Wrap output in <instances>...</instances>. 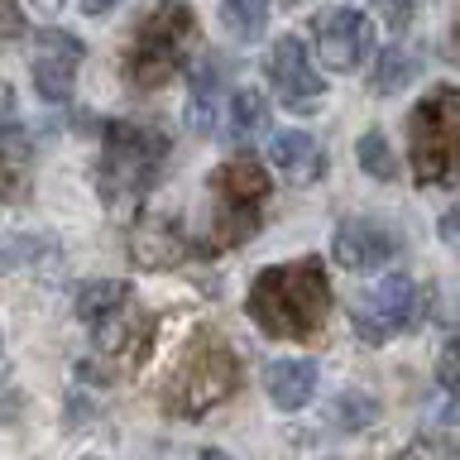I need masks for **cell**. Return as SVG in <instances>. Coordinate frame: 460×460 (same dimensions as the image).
Instances as JSON below:
<instances>
[{
  "instance_id": "obj_1",
  "label": "cell",
  "mask_w": 460,
  "mask_h": 460,
  "mask_svg": "<svg viewBox=\"0 0 460 460\" xmlns=\"http://www.w3.org/2000/svg\"><path fill=\"white\" fill-rule=\"evenodd\" d=\"M250 316L259 331L279 341H307L322 331L331 312V279L322 259H293V264L264 269L250 288Z\"/></svg>"
},
{
  "instance_id": "obj_2",
  "label": "cell",
  "mask_w": 460,
  "mask_h": 460,
  "mask_svg": "<svg viewBox=\"0 0 460 460\" xmlns=\"http://www.w3.org/2000/svg\"><path fill=\"white\" fill-rule=\"evenodd\" d=\"M240 388V359L230 350V341L216 326H201L187 336V345L172 359L164 394H158V408L168 417H207Z\"/></svg>"
},
{
  "instance_id": "obj_3",
  "label": "cell",
  "mask_w": 460,
  "mask_h": 460,
  "mask_svg": "<svg viewBox=\"0 0 460 460\" xmlns=\"http://www.w3.org/2000/svg\"><path fill=\"white\" fill-rule=\"evenodd\" d=\"M77 316L92 326L96 359L106 374H135L154 350V316L125 283H92L77 293Z\"/></svg>"
},
{
  "instance_id": "obj_4",
  "label": "cell",
  "mask_w": 460,
  "mask_h": 460,
  "mask_svg": "<svg viewBox=\"0 0 460 460\" xmlns=\"http://www.w3.org/2000/svg\"><path fill=\"white\" fill-rule=\"evenodd\" d=\"M192 39H197V14L187 0H158L154 14H144L135 39L125 49V77L139 92L172 82L192 58Z\"/></svg>"
},
{
  "instance_id": "obj_5",
  "label": "cell",
  "mask_w": 460,
  "mask_h": 460,
  "mask_svg": "<svg viewBox=\"0 0 460 460\" xmlns=\"http://www.w3.org/2000/svg\"><path fill=\"white\" fill-rule=\"evenodd\" d=\"M408 154L422 187H460V86H437L408 115Z\"/></svg>"
},
{
  "instance_id": "obj_6",
  "label": "cell",
  "mask_w": 460,
  "mask_h": 460,
  "mask_svg": "<svg viewBox=\"0 0 460 460\" xmlns=\"http://www.w3.org/2000/svg\"><path fill=\"white\" fill-rule=\"evenodd\" d=\"M269 172L254 164V158H230L211 172V250H230V244H244L264 226L269 211Z\"/></svg>"
},
{
  "instance_id": "obj_7",
  "label": "cell",
  "mask_w": 460,
  "mask_h": 460,
  "mask_svg": "<svg viewBox=\"0 0 460 460\" xmlns=\"http://www.w3.org/2000/svg\"><path fill=\"white\" fill-rule=\"evenodd\" d=\"M168 164V135L154 125H135V120H115L106 125V149H101V197L106 201H125L139 197Z\"/></svg>"
},
{
  "instance_id": "obj_8",
  "label": "cell",
  "mask_w": 460,
  "mask_h": 460,
  "mask_svg": "<svg viewBox=\"0 0 460 460\" xmlns=\"http://www.w3.org/2000/svg\"><path fill=\"white\" fill-rule=\"evenodd\" d=\"M350 322L369 345L394 341L398 331H408L422 322V293L408 273H384L379 283H369L365 293L350 302Z\"/></svg>"
},
{
  "instance_id": "obj_9",
  "label": "cell",
  "mask_w": 460,
  "mask_h": 460,
  "mask_svg": "<svg viewBox=\"0 0 460 460\" xmlns=\"http://www.w3.org/2000/svg\"><path fill=\"white\" fill-rule=\"evenodd\" d=\"M312 39H316V58H322L331 72H355L365 63V53L374 49V24L350 5H336V10L316 14Z\"/></svg>"
},
{
  "instance_id": "obj_10",
  "label": "cell",
  "mask_w": 460,
  "mask_h": 460,
  "mask_svg": "<svg viewBox=\"0 0 460 460\" xmlns=\"http://www.w3.org/2000/svg\"><path fill=\"white\" fill-rule=\"evenodd\" d=\"M82 39H72L67 29H43L34 39V58H29V67H34V92L43 101H53V106H63L72 96V82H77V67H82Z\"/></svg>"
},
{
  "instance_id": "obj_11",
  "label": "cell",
  "mask_w": 460,
  "mask_h": 460,
  "mask_svg": "<svg viewBox=\"0 0 460 460\" xmlns=\"http://www.w3.org/2000/svg\"><path fill=\"white\" fill-rule=\"evenodd\" d=\"M269 86H273V96H279L288 111H307L312 101H322L326 82L316 77V63L307 58V43H302V39L288 34V39L273 43V53H269Z\"/></svg>"
},
{
  "instance_id": "obj_12",
  "label": "cell",
  "mask_w": 460,
  "mask_h": 460,
  "mask_svg": "<svg viewBox=\"0 0 460 460\" xmlns=\"http://www.w3.org/2000/svg\"><path fill=\"white\" fill-rule=\"evenodd\" d=\"M331 250L345 269L365 273V269H379L388 259L398 254V235L379 221H365V216H350V221L336 226V240H331Z\"/></svg>"
},
{
  "instance_id": "obj_13",
  "label": "cell",
  "mask_w": 460,
  "mask_h": 460,
  "mask_svg": "<svg viewBox=\"0 0 460 460\" xmlns=\"http://www.w3.org/2000/svg\"><path fill=\"white\" fill-rule=\"evenodd\" d=\"M187 254H192V240L182 235L172 216H144L129 230V259L139 269H178Z\"/></svg>"
},
{
  "instance_id": "obj_14",
  "label": "cell",
  "mask_w": 460,
  "mask_h": 460,
  "mask_svg": "<svg viewBox=\"0 0 460 460\" xmlns=\"http://www.w3.org/2000/svg\"><path fill=\"white\" fill-rule=\"evenodd\" d=\"M269 158H273V168H283L293 182L322 178V144H316L307 129H283V135H273Z\"/></svg>"
},
{
  "instance_id": "obj_15",
  "label": "cell",
  "mask_w": 460,
  "mask_h": 460,
  "mask_svg": "<svg viewBox=\"0 0 460 460\" xmlns=\"http://www.w3.org/2000/svg\"><path fill=\"white\" fill-rule=\"evenodd\" d=\"M264 384H269V398L279 408H307L312 394H316V365L312 359H273L264 369Z\"/></svg>"
},
{
  "instance_id": "obj_16",
  "label": "cell",
  "mask_w": 460,
  "mask_h": 460,
  "mask_svg": "<svg viewBox=\"0 0 460 460\" xmlns=\"http://www.w3.org/2000/svg\"><path fill=\"white\" fill-rule=\"evenodd\" d=\"M226 106H230V101H221V72H216V63H207L197 72L192 101H187V120H192V129H201V135H211L216 115H221Z\"/></svg>"
},
{
  "instance_id": "obj_17",
  "label": "cell",
  "mask_w": 460,
  "mask_h": 460,
  "mask_svg": "<svg viewBox=\"0 0 460 460\" xmlns=\"http://www.w3.org/2000/svg\"><path fill=\"white\" fill-rule=\"evenodd\" d=\"M221 14L235 39H259L269 24V0H221Z\"/></svg>"
},
{
  "instance_id": "obj_18",
  "label": "cell",
  "mask_w": 460,
  "mask_h": 460,
  "mask_svg": "<svg viewBox=\"0 0 460 460\" xmlns=\"http://www.w3.org/2000/svg\"><path fill=\"white\" fill-rule=\"evenodd\" d=\"M355 154H359V168H365L369 178H379V182H394V178H398V158L388 154V139L379 135V129H369V135H359Z\"/></svg>"
},
{
  "instance_id": "obj_19",
  "label": "cell",
  "mask_w": 460,
  "mask_h": 460,
  "mask_svg": "<svg viewBox=\"0 0 460 460\" xmlns=\"http://www.w3.org/2000/svg\"><path fill=\"white\" fill-rule=\"evenodd\" d=\"M24 144L14 135H0V197H20L24 192Z\"/></svg>"
},
{
  "instance_id": "obj_20",
  "label": "cell",
  "mask_w": 460,
  "mask_h": 460,
  "mask_svg": "<svg viewBox=\"0 0 460 460\" xmlns=\"http://www.w3.org/2000/svg\"><path fill=\"white\" fill-rule=\"evenodd\" d=\"M226 115H230V135H235V139L254 135V129L264 125V96H259V92H240L226 106Z\"/></svg>"
},
{
  "instance_id": "obj_21",
  "label": "cell",
  "mask_w": 460,
  "mask_h": 460,
  "mask_svg": "<svg viewBox=\"0 0 460 460\" xmlns=\"http://www.w3.org/2000/svg\"><path fill=\"white\" fill-rule=\"evenodd\" d=\"M417 72V63L408 53H398V49H388L379 58V67H374V92H398V86H408V77Z\"/></svg>"
},
{
  "instance_id": "obj_22",
  "label": "cell",
  "mask_w": 460,
  "mask_h": 460,
  "mask_svg": "<svg viewBox=\"0 0 460 460\" xmlns=\"http://www.w3.org/2000/svg\"><path fill=\"white\" fill-rule=\"evenodd\" d=\"M394 460H460V446L451 437H417L412 446H402Z\"/></svg>"
},
{
  "instance_id": "obj_23",
  "label": "cell",
  "mask_w": 460,
  "mask_h": 460,
  "mask_svg": "<svg viewBox=\"0 0 460 460\" xmlns=\"http://www.w3.org/2000/svg\"><path fill=\"white\" fill-rule=\"evenodd\" d=\"M437 379L446 394H460V336H451L437 355Z\"/></svg>"
},
{
  "instance_id": "obj_24",
  "label": "cell",
  "mask_w": 460,
  "mask_h": 460,
  "mask_svg": "<svg viewBox=\"0 0 460 460\" xmlns=\"http://www.w3.org/2000/svg\"><path fill=\"white\" fill-rule=\"evenodd\" d=\"M24 34V14H20V0H0V43L20 39Z\"/></svg>"
},
{
  "instance_id": "obj_25",
  "label": "cell",
  "mask_w": 460,
  "mask_h": 460,
  "mask_svg": "<svg viewBox=\"0 0 460 460\" xmlns=\"http://www.w3.org/2000/svg\"><path fill=\"white\" fill-rule=\"evenodd\" d=\"M441 235L451 240V244H460V207H456V211H446V221H441Z\"/></svg>"
},
{
  "instance_id": "obj_26",
  "label": "cell",
  "mask_w": 460,
  "mask_h": 460,
  "mask_svg": "<svg viewBox=\"0 0 460 460\" xmlns=\"http://www.w3.org/2000/svg\"><path fill=\"white\" fill-rule=\"evenodd\" d=\"M111 5H115V0H82V10H86V14H106Z\"/></svg>"
},
{
  "instance_id": "obj_27",
  "label": "cell",
  "mask_w": 460,
  "mask_h": 460,
  "mask_svg": "<svg viewBox=\"0 0 460 460\" xmlns=\"http://www.w3.org/2000/svg\"><path fill=\"white\" fill-rule=\"evenodd\" d=\"M446 53H451V63H460V24H456V34H451V49H446Z\"/></svg>"
},
{
  "instance_id": "obj_28",
  "label": "cell",
  "mask_w": 460,
  "mask_h": 460,
  "mask_svg": "<svg viewBox=\"0 0 460 460\" xmlns=\"http://www.w3.org/2000/svg\"><path fill=\"white\" fill-rule=\"evenodd\" d=\"M201 460H230V456H221V451H201Z\"/></svg>"
},
{
  "instance_id": "obj_29",
  "label": "cell",
  "mask_w": 460,
  "mask_h": 460,
  "mask_svg": "<svg viewBox=\"0 0 460 460\" xmlns=\"http://www.w3.org/2000/svg\"><path fill=\"white\" fill-rule=\"evenodd\" d=\"M39 5H43V10H58V5H63V0H39Z\"/></svg>"
},
{
  "instance_id": "obj_30",
  "label": "cell",
  "mask_w": 460,
  "mask_h": 460,
  "mask_svg": "<svg viewBox=\"0 0 460 460\" xmlns=\"http://www.w3.org/2000/svg\"><path fill=\"white\" fill-rule=\"evenodd\" d=\"M92 460H96V456H92Z\"/></svg>"
}]
</instances>
